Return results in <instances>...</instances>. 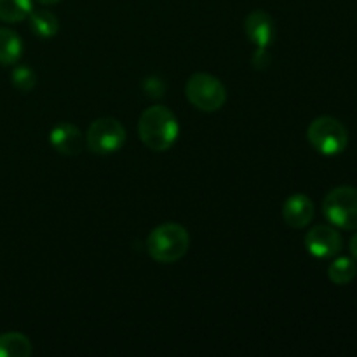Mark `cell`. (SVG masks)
Segmentation results:
<instances>
[{
    "instance_id": "cell-1",
    "label": "cell",
    "mask_w": 357,
    "mask_h": 357,
    "mask_svg": "<svg viewBox=\"0 0 357 357\" xmlns=\"http://www.w3.org/2000/svg\"><path fill=\"white\" fill-rule=\"evenodd\" d=\"M139 139L153 152H166L180 136V124L169 108L162 105L149 107L138 121Z\"/></svg>"
},
{
    "instance_id": "cell-2",
    "label": "cell",
    "mask_w": 357,
    "mask_h": 357,
    "mask_svg": "<svg viewBox=\"0 0 357 357\" xmlns=\"http://www.w3.org/2000/svg\"><path fill=\"white\" fill-rule=\"evenodd\" d=\"M190 236L180 223H164L155 227L146 237V251L157 264H174L187 255Z\"/></svg>"
},
{
    "instance_id": "cell-3",
    "label": "cell",
    "mask_w": 357,
    "mask_h": 357,
    "mask_svg": "<svg viewBox=\"0 0 357 357\" xmlns=\"http://www.w3.org/2000/svg\"><path fill=\"white\" fill-rule=\"evenodd\" d=\"M309 143L323 155H338L349 145V131L338 119L321 115L307 129Z\"/></svg>"
},
{
    "instance_id": "cell-4",
    "label": "cell",
    "mask_w": 357,
    "mask_h": 357,
    "mask_svg": "<svg viewBox=\"0 0 357 357\" xmlns=\"http://www.w3.org/2000/svg\"><path fill=\"white\" fill-rule=\"evenodd\" d=\"M187 100L201 112H218L227 101V89L218 77L211 73H194L185 86Z\"/></svg>"
},
{
    "instance_id": "cell-5",
    "label": "cell",
    "mask_w": 357,
    "mask_h": 357,
    "mask_svg": "<svg viewBox=\"0 0 357 357\" xmlns=\"http://www.w3.org/2000/svg\"><path fill=\"white\" fill-rule=\"evenodd\" d=\"M323 213L328 222L342 230H357V188L337 187L324 197Z\"/></svg>"
},
{
    "instance_id": "cell-6",
    "label": "cell",
    "mask_w": 357,
    "mask_h": 357,
    "mask_svg": "<svg viewBox=\"0 0 357 357\" xmlns=\"http://www.w3.org/2000/svg\"><path fill=\"white\" fill-rule=\"evenodd\" d=\"M126 143V128L114 117L96 119L86 132V145L98 155H108L122 149Z\"/></svg>"
},
{
    "instance_id": "cell-7",
    "label": "cell",
    "mask_w": 357,
    "mask_h": 357,
    "mask_svg": "<svg viewBox=\"0 0 357 357\" xmlns=\"http://www.w3.org/2000/svg\"><path fill=\"white\" fill-rule=\"evenodd\" d=\"M340 232L330 225H316L305 234V248L316 258H333L342 251Z\"/></svg>"
},
{
    "instance_id": "cell-8",
    "label": "cell",
    "mask_w": 357,
    "mask_h": 357,
    "mask_svg": "<svg viewBox=\"0 0 357 357\" xmlns=\"http://www.w3.org/2000/svg\"><path fill=\"white\" fill-rule=\"evenodd\" d=\"M244 31H246V37L255 44L257 51H267L268 45L274 42L278 28H275V21L272 20L271 14L258 9L246 16Z\"/></svg>"
},
{
    "instance_id": "cell-9",
    "label": "cell",
    "mask_w": 357,
    "mask_h": 357,
    "mask_svg": "<svg viewBox=\"0 0 357 357\" xmlns=\"http://www.w3.org/2000/svg\"><path fill=\"white\" fill-rule=\"evenodd\" d=\"M84 142H86V138L80 132V129L70 122H61L49 132V143L61 155H79L84 149Z\"/></svg>"
},
{
    "instance_id": "cell-10",
    "label": "cell",
    "mask_w": 357,
    "mask_h": 357,
    "mask_svg": "<svg viewBox=\"0 0 357 357\" xmlns=\"http://www.w3.org/2000/svg\"><path fill=\"white\" fill-rule=\"evenodd\" d=\"M314 208L312 199L307 197L305 194H295L286 199L282 206V218L284 223L291 229H305L314 220Z\"/></svg>"
},
{
    "instance_id": "cell-11",
    "label": "cell",
    "mask_w": 357,
    "mask_h": 357,
    "mask_svg": "<svg viewBox=\"0 0 357 357\" xmlns=\"http://www.w3.org/2000/svg\"><path fill=\"white\" fill-rule=\"evenodd\" d=\"M23 56V42L10 28H0V65H16Z\"/></svg>"
},
{
    "instance_id": "cell-12",
    "label": "cell",
    "mask_w": 357,
    "mask_h": 357,
    "mask_svg": "<svg viewBox=\"0 0 357 357\" xmlns=\"http://www.w3.org/2000/svg\"><path fill=\"white\" fill-rule=\"evenodd\" d=\"M31 342L26 335L9 331L0 335V357H30Z\"/></svg>"
},
{
    "instance_id": "cell-13",
    "label": "cell",
    "mask_w": 357,
    "mask_h": 357,
    "mask_svg": "<svg viewBox=\"0 0 357 357\" xmlns=\"http://www.w3.org/2000/svg\"><path fill=\"white\" fill-rule=\"evenodd\" d=\"M28 17H30L31 31H33L37 37L52 38L56 37V33L59 31V21L58 17H56V14H52L51 10H31V14Z\"/></svg>"
},
{
    "instance_id": "cell-14",
    "label": "cell",
    "mask_w": 357,
    "mask_h": 357,
    "mask_svg": "<svg viewBox=\"0 0 357 357\" xmlns=\"http://www.w3.org/2000/svg\"><path fill=\"white\" fill-rule=\"evenodd\" d=\"M357 274V265L352 258L349 257H338L331 261L328 267V278L333 284L345 286L356 279Z\"/></svg>"
},
{
    "instance_id": "cell-15",
    "label": "cell",
    "mask_w": 357,
    "mask_h": 357,
    "mask_svg": "<svg viewBox=\"0 0 357 357\" xmlns=\"http://www.w3.org/2000/svg\"><path fill=\"white\" fill-rule=\"evenodd\" d=\"M33 10L31 0H0V21L21 23Z\"/></svg>"
},
{
    "instance_id": "cell-16",
    "label": "cell",
    "mask_w": 357,
    "mask_h": 357,
    "mask_svg": "<svg viewBox=\"0 0 357 357\" xmlns=\"http://www.w3.org/2000/svg\"><path fill=\"white\" fill-rule=\"evenodd\" d=\"M10 82L21 93H30L37 86V75L30 66L17 65L14 66L13 73H10Z\"/></svg>"
},
{
    "instance_id": "cell-17",
    "label": "cell",
    "mask_w": 357,
    "mask_h": 357,
    "mask_svg": "<svg viewBox=\"0 0 357 357\" xmlns=\"http://www.w3.org/2000/svg\"><path fill=\"white\" fill-rule=\"evenodd\" d=\"M146 84H149V91H150V96H160V94H162V91H164V84L160 82L159 79H157V77H149V79H146Z\"/></svg>"
},
{
    "instance_id": "cell-18",
    "label": "cell",
    "mask_w": 357,
    "mask_h": 357,
    "mask_svg": "<svg viewBox=\"0 0 357 357\" xmlns=\"http://www.w3.org/2000/svg\"><path fill=\"white\" fill-rule=\"evenodd\" d=\"M349 250H351L352 257H354L356 260H357V232L354 234V236H352V239H351V244H349Z\"/></svg>"
},
{
    "instance_id": "cell-19",
    "label": "cell",
    "mask_w": 357,
    "mask_h": 357,
    "mask_svg": "<svg viewBox=\"0 0 357 357\" xmlns=\"http://www.w3.org/2000/svg\"><path fill=\"white\" fill-rule=\"evenodd\" d=\"M38 3H42V6H54V3L61 2V0H37Z\"/></svg>"
}]
</instances>
